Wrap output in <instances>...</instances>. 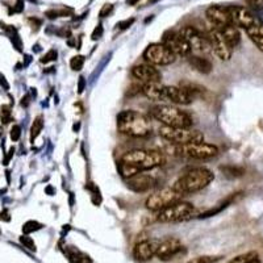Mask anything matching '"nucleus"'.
Returning <instances> with one entry per match:
<instances>
[{
	"mask_svg": "<svg viewBox=\"0 0 263 263\" xmlns=\"http://www.w3.org/2000/svg\"><path fill=\"white\" fill-rule=\"evenodd\" d=\"M117 129L121 134L133 138H146L153 133V124L146 115L127 109L117 115Z\"/></svg>",
	"mask_w": 263,
	"mask_h": 263,
	"instance_id": "1",
	"label": "nucleus"
},
{
	"mask_svg": "<svg viewBox=\"0 0 263 263\" xmlns=\"http://www.w3.org/2000/svg\"><path fill=\"white\" fill-rule=\"evenodd\" d=\"M213 180H215V174L211 170L206 167H195L180 175V178L173 185V188L185 196L187 194H194L204 190Z\"/></svg>",
	"mask_w": 263,
	"mask_h": 263,
	"instance_id": "2",
	"label": "nucleus"
},
{
	"mask_svg": "<svg viewBox=\"0 0 263 263\" xmlns=\"http://www.w3.org/2000/svg\"><path fill=\"white\" fill-rule=\"evenodd\" d=\"M121 162L136 167L139 171H148V170L157 169L166 162L164 153L159 150H148V149H134L127 151L120 158Z\"/></svg>",
	"mask_w": 263,
	"mask_h": 263,
	"instance_id": "3",
	"label": "nucleus"
},
{
	"mask_svg": "<svg viewBox=\"0 0 263 263\" xmlns=\"http://www.w3.org/2000/svg\"><path fill=\"white\" fill-rule=\"evenodd\" d=\"M150 116L162 123L165 127L171 128H191L194 121L190 113L181 111L175 106H155L150 109Z\"/></svg>",
	"mask_w": 263,
	"mask_h": 263,
	"instance_id": "4",
	"label": "nucleus"
},
{
	"mask_svg": "<svg viewBox=\"0 0 263 263\" xmlns=\"http://www.w3.org/2000/svg\"><path fill=\"white\" fill-rule=\"evenodd\" d=\"M159 136L174 145H186L192 143H203L204 134L200 130H195L192 128H159Z\"/></svg>",
	"mask_w": 263,
	"mask_h": 263,
	"instance_id": "5",
	"label": "nucleus"
},
{
	"mask_svg": "<svg viewBox=\"0 0 263 263\" xmlns=\"http://www.w3.org/2000/svg\"><path fill=\"white\" fill-rule=\"evenodd\" d=\"M171 145H173V148L170 149V151L173 150L171 154L180 155V157L194 158V159H211L218 154L217 146L207 144L204 141L203 143L186 144V145H174V144Z\"/></svg>",
	"mask_w": 263,
	"mask_h": 263,
	"instance_id": "6",
	"label": "nucleus"
},
{
	"mask_svg": "<svg viewBox=\"0 0 263 263\" xmlns=\"http://www.w3.org/2000/svg\"><path fill=\"white\" fill-rule=\"evenodd\" d=\"M192 216H196V208L194 204L179 200L158 212L157 220L159 222H179V221L190 220Z\"/></svg>",
	"mask_w": 263,
	"mask_h": 263,
	"instance_id": "7",
	"label": "nucleus"
},
{
	"mask_svg": "<svg viewBox=\"0 0 263 263\" xmlns=\"http://www.w3.org/2000/svg\"><path fill=\"white\" fill-rule=\"evenodd\" d=\"M181 197H183V195L179 194L178 191L174 190L173 187H166L149 195L145 201V206L150 211L159 212L166 208V207L181 200Z\"/></svg>",
	"mask_w": 263,
	"mask_h": 263,
	"instance_id": "8",
	"label": "nucleus"
},
{
	"mask_svg": "<svg viewBox=\"0 0 263 263\" xmlns=\"http://www.w3.org/2000/svg\"><path fill=\"white\" fill-rule=\"evenodd\" d=\"M144 59L153 66H169L175 62L176 55L165 44L154 43L145 49Z\"/></svg>",
	"mask_w": 263,
	"mask_h": 263,
	"instance_id": "9",
	"label": "nucleus"
},
{
	"mask_svg": "<svg viewBox=\"0 0 263 263\" xmlns=\"http://www.w3.org/2000/svg\"><path fill=\"white\" fill-rule=\"evenodd\" d=\"M207 39L209 43V48L212 49V52L215 53L216 57L220 58L221 60H229L232 58L233 49L228 45L220 29L215 27L209 29L208 34H207Z\"/></svg>",
	"mask_w": 263,
	"mask_h": 263,
	"instance_id": "10",
	"label": "nucleus"
},
{
	"mask_svg": "<svg viewBox=\"0 0 263 263\" xmlns=\"http://www.w3.org/2000/svg\"><path fill=\"white\" fill-rule=\"evenodd\" d=\"M181 34V37L187 41V44L190 45L191 50L196 53H204L207 50H209V43L207 37H204L203 34L200 33L196 28L191 27V25H186L185 28H181V30L179 32Z\"/></svg>",
	"mask_w": 263,
	"mask_h": 263,
	"instance_id": "11",
	"label": "nucleus"
},
{
	"mask_svg": "<svg viewBox=\"0 0 263 263\" xmlns=\"http://www.w3.org/2000/svg\"><path fill=\"white\" fill-rule=\"evenodd\" d=\"M162 44H165L176 57H190L191 52H192L187 41L181 37V34L176 33L174 30H169L164 34Z\"/></svg>",
	"mask_w": 263,
	"mask_h": 263,
	"instance_id": "12",
	"label": "nucleus"
},
{
	"mask_svg": "<svg viewBox=\"0 0 263 263\" xmlns=\"http://www.w3.org/2000/svg\"><path fill=\"white\" fill-rule=\"evenodd\" d=\"M228 11H229L230 16V24L234 25V27L244 28L246 30L251 25L255 24L254 13L246 7L232 6L228 7Z\"/></svg>",
	"mask_w": 263,
	"mask_h": 263,
	"instance_id": "13",
	"label": "nucleus"
},
{
	"mask_svg": "<svg viewBox=\"0 0 263 263\" xmlns=\"http://www.w3.org/2000/svg\"><path fill=\"white\" fill-rule=\"evenodd\" d=\"M181 250H183V245H181V242L178 238H175V237H166V238L160 239L157 251V258L159 260L167 262V260H171L176 255L180 254Z\"/></svg>",
	"mask_w": 263,
	"mask_h": 263,
	"instance_id": "14",
	"label": "nucleus"
},
{
	"mask_svg": "<svg viewBox=\"0 0 263 263\" xmlns=\"http://www.w3.org/2000/svg\"><path fill=\"white\" fill-rule=\"evenodd\" d=\"M195 100L194 95L181 86H165V102L188 106Z\"/></svg>",
	"mask_w": 263,
	"mask_h": 263,
	"instance_id": "15",
	"label": "nucleus"
},
{
	"mask_svg": "<svg viewBox=\"0 0 263 263\" xmlns=\"http://www.w3.org/2000/svg\"><path fill=\"white\" fill-rule=\"evenodd\" d=\"M132 75L141 83H160L162 74L150 64L136 65L132 69Z\"/></svg>",
	"mask_w": 263,
	"mask_h": 263,
	"instance_id": "16",
	"label": "nucleus"
},
{
	"mask_svg": "<svg viewBox=\"0 0 263 263\" xmlns=\"http://www.w3.org/2000/svg\"><path fill=\"white\" fill-rule=\"evenodd\" d=\"M159 242L160 239L157 238L144 239V241L138 242L133 249V257L139 262H146V260H150L153 257H157Z\"/></svg>",
	"mask_w": 263,
	"mask_h": 263,
	"instance_id": "17",
	"label": "nucleus"
},
{
	"mask_svg": "<svg viewBox=\"0 0 263 263\" xmlns=\"http://www.w3.org/2000/svg\"><path fill=\"white\" fill-rule=\"evenodd\" d=\"M206 16L212 25L217 29H222L224 27L230 24V16L228 7L222 6H211L207 8Z\"/></svg>",
	"mask_w": 263,
	"mask_h": 263,
	"instance_id": "18",
	"label": "nucleus"
},
{
	"mask_svg": "<svg viewBox=\"0 0 263 263\" xmlns=\"http://www.w3.org/2000/svg\"><path fill=\"white\" fill-rule=\"evenodd\" d=\"M154 185V178L149 175V174H144V171L143 173H138L137 175L132 176V178L127 179L128 188L133 191V192H146V191L150 190Z\"/></svg>",
	"mask_w": 263,
	"mask_h": 263,
	"instance_id": "19",
	"label": "nucleus"
},
{
	"mask_svg": "<svg viewBox=\"0 0 263 263\" xmlns=\"http://www.w3.org/2000/svg\"><path fill=\"white\" fill-rule=\"evenodd\" d=\"M143 94L153 102H165V86L160 83H144Z\"/></svg>",
	"mask_w": 263,
	"mask_h": 263,
	"instance_id": "20",
	"label": "nucleus"
},
{
	"mask_svg": "<svg viewBox=\"0 0 263 263\" xmlns=\"http://www.w3.org/2000/svg\"><path fill=\"white\" fill-rule=\"evenodd\" d=\"M188 64L194 70H196L200 74H209L213 69L211 60L201 55H190L188 57Z\"/></svg>",
	"mask_w": 263,
	"mask_h": 263,
	"instance_id": "21",
	"label": "nucleus"
},
{
	"mask_svg": "<svg viewBox=\"0 0 263 263\" xmlns=\"http://www.w3.org/2000/svg\"><path fill=\"white\" fill-rule=\"evenodd\" d=\"M220 30L221 33H222V36H224L225 41H227L228 45H229L230 48L234 49L239 45V43H241V33H239L238 28L229 24Z\"/></svg>",
	"mask_w": 263,
	"mask_h": 263,
	"instance_id": "22",
	"label": "nucleus"
},
{
	"mask_svg": "<svg viewBox=\"0 0 263 263\" xmlns=\"http://www.w3.org/2000/svg\"><path fill=\"white\" fill-rule=\"evenodd\" d=\"M246 34L260 52H263V24L255 23L254 25H251L250 28L246 29Z\"/></svg>",
	"mask_w": 263,
	"mask_h": 263,
	"instance_id": "23",
	"label": "nucleus"
},
{
	"mask_svg": "<svg viewBox=\"0 0 263 263\" xmlns=\"http://www.w3.org/2000/svg\"><path fill=\"white\" fill-rule=\"evenodd\" d=\"M220 170L224 173L225 176L230 179L241 178L245 174V169L239 166H233V165H227V166H220Z\"/></svg>",
	"mask_w": 263,
	"mask_h": 263,
	"instance_id": "24",
	"label": "nucleus"
},
{
	"mask_svg": "<svg viewBox=\"0 0 263 263\" xmlns=\"http://www.w3.org/2000/svg\"><path fill=\"white\" fill-rule=\"evenodd\" d=\"M117 170H118V173H120V175L125 179H129L132 178V176L137 175L138 173H143V171L137 170L136 167L130 166V165L128 164H124V162H121V160L117 164Z\"/></svg>",
	"mask_w": 263,
	"mask_h": 263,
	"instance_id": "25",
	"label": "nucleus"
},
{
	"mask_svg": "<svg viewBox=\"0 0 263 263\" xmlns=\"http://www.w3.org/2000/svg\"><path fill=\"white\" fill-rule=\"evenodd\" d=\"M44 128V118L41 116L34 118L32 128H30V143H34V139L38 137V134L41 133V130Z\"/></svg>",
	"mask_w": 263,
	"mask_h": 263,
	"instance_id": "26",
	"label": "nucleus"
},
{
	"mask_svg": "<svg viewBox=\"0 0 263 263\" xmlns=\"http://www.w3.org/2000/svg\"><path fill=\"white\" fill-rule=\"evenodd\" d=\"M257 257H259V255H258V253H255V251H249V253H245V254L237 255L236 258L230 259L228 263H249Z\"/></svg>",
	"mask_w": 263,
	"mask_h": 263,
	"instance_id": "27",
	"label": "nucleus"
},
{
	"mask_svg": "<svg viewBox=\"0 0 263 263\" xmlns=\"http://www.w3.org/2000/svg\"><path fill=\"white\" fill-rule=\"evenodd\" d=\"M85 60L86 58L83 57V55H76V57L71 58V60H70V66H71V69H73L74 71H79V70L83 69Z\"/></svg>",
	"mask_w": 263,
	"mask_h": 263,
	"instance_id": "28",
	"label": "nucleus"
},
{
	"mask_svg": "<svg viewBox=\"0 0 263 263\" xmlns=\"http://www.w3.org/2000/svg\"><path fill=\"white\" fill-rule=\"evenodd\" d=\"M41 228H43V225L39 224V222H37V221H28V222L24 224V227H23V232H24L25 234H29L32 233V232L39 230Z\"/></svg>",
	"mask_w": 263,
	"mask_h": 263,
	"instance_id": "29",
	"label": "nucleus"
},
{
	"mask_svg": "<svg viewBox=\"0 0 263 263\" xmlns=\"http://www.w3.org/2000/svg\"><path fill=\"white\" fill-rule=\"evenodd\" d=\"M0 118L3 120L4 124L11 121V107L9 106H2L0 107Z\"/></svg>",
	"mask_w": 263,
	"mask_h": 263,
	"instance_id": "30",
	"label": "nucleus"
},
{
	"mask_svg": "<svg viewBox=\"0 0 263 263\" xmlns=\"http://www.w3.org/2000/svg\"><path fill=\"white\" fill-rule=\"evenodd\" d=\"M57 55H58L57 50L52 49V50H49V52L46 53L43 58H41V62H43V64H49V62H53V60L57 59Z\"/></svg>",
	"mask_w": 263,
	"mask_h": 263,
	"instance_id": "31",
	"label": "nucleus"
},
{
	"mask_svg": "<svg viewBox=\"0 0 263 263\" xmlns=\"http://www.w3.org/2000/svg\"><path fill=\"white\" fill-rule=\"evenodd\" d=\"M246 3L257 12H263V0H246Z\"/></svg>",
	"mask_w": 263,
	"mask_h": 263,
	"instance_id": "32",
	"label": "nucleus"
},
{
	"mask_svg": "<svg viewBox=\"0 0 263 263\" xmlns=\"http://www.w3.org/2000/svg\"><path fill=\"white\" fill-rule=\"evenodd\" d=\"M218 258L216 257H208V255H206V257H196L194 258V259H191L190 262L187 263H213L216 262Z\"/></svg>",
	"mask_w": 263,
	"mask_h": 263,
	"instance_id": "33",
	"label": "nucleus"
},
{
	"mask_svg": "<svg viewBox=\"0 0 263 263\" xmlns=\"http://www.w3.org/2000/svg\"><path fill=\"white\" fill-rule=\"evenodd\" d=\"M20 242H22V244L25 246V248L29 249V250H32V251L36 250V245H34L33 239L30 238V237H27V236L20 237Z\"/></svg>",
	"mask_w": 263,
	"mask_h": 263,
	"instance_id": "34",
	"label": "nucleus"
},
{
	"mask_svg": "<svg viewBox=\"0 0 263 263\" xmlns=\"http://www.w3.org/2000/svg\"><path fill=\"white\" fill-rule=\"evenodd\" d=\"M22 136V128L18 127V125H13V128L11 129V139L12 141H18Z\"/></svg>",
	"mask_w": 263,
	"mask_h": 263,
	"instance_id": "35",
	"label": "nucleus"
},
{
	"mask_svg": "<svg viewBox=\"0 0 263 263\" xmlns=\"http://www.w3.org/2000/svg\"><path fill=\"white\" fill-rule=\"evenodd\" d=\"M143 86L144 85H132L130 90L128 91V95H129V96H133V95L137 94H143Z\"/></svg>",
	"mask_w": 263,
	"mask_h": 263,
	"instance_id": "36",
	"label": "nucleus"
},
{
	"mask_svg": "<svg viewBox=\"0 0 263 263\" xmlns=\"http://www.w3.org/2000/svg\"><path fill=\"white\" fill-rule=\"evenodd\" d=\"M112 11H113L112 4H106V6L102 8V11H100V16H102V17H106V16H108Z\"/></svg>",
	"mask_w": 263,
	"mask_h": 263,
	"instance_id": "37",
	"label": "nucleus"
},
{
	"mask_svg": "<svg viewBox=\"0 0 263 263\" xmlns=\"http://www.w3.org/2000/svg\"><path fill=\"white\" fill-rule=\"evenodd\" d=\"M134 23V18H128V20H124V22H120L117 24V27L120 29H128L129 27H132V24Z\"/></svg>",
	"mask_w": 263,
	"mask_h": 263,
	"instance_id": "38",
	"label": "nucleus"
},
{
	"mask_svg": "<svg viewBox=\"0 0 263 263\" xmlns=\"http://www.w3.org/2000/svg\"><path fill=\"white\" fill-rule=\"evenodd\" d=\"M102 34H103V27L102 25H97L96 29L94 30V33H92V39H97L102 37Z\"/></svg>",
	"mask_w": 263,
	"mask_h": 263,
	"instance_id": "39",
	"label": "nucleus"
},
{
	"mask_svg": "<svg viewBox=\"0 0 263 263\" xmlns=\"http://www.w3.org/2000/svg\"><path fill=\"white\" fill-rule=\"evenodd\" d=\"M85 87H86V79L83 78V76H80V78H79V83H78V92H79V94H82L83 91H85Z\"/></svg>",
	"mask_w": 263,
	"mask_h": 263,
	"instance_id": "40",
	"label": "nucleus"
},
{
	"mask_svg": "<svg viewBox=\"0 0 263 263\" xmlns=\"http://www.w3.org/2000/svg\"><path fill=\"white\" fill-rule=\"evenodd\" d=\"M23 9H24V0H17V3H16V7L13 8L15 12H22Z\"/></svg>",
	"mask_w": 263,
	"mask_h": 263,
	"instance_id": "41",
	"label": "nucleus"
},
{
	"mask_svg": "<svg viewBox=\"0 0 263 263\" xmlns=\"http://www.w3.org/2000/svg\"><path fill=\"white\" fill-rule=\"evenodd\" d=\"M13 153H15V148H11V149H9V151H8V154H7V157H6V158H4V162H3V164H4V165H8L9 159H11V158H12Z\"/></svg>",
	"mask_w": 263,
	"mask_h": 263,
	"instance_id": "42",
	"label": "nucleus"
},
{
	"mask_svg": "<svg viewBox=\"0 0 263 263\" xmlns=\"http://www.w3.org/2000/svg\"><path fill=\"white\" fill-rule=\"evenodd\" d=\"M0 85L3 86L4 90H8V88H9V85L7 83L6 78H4V75H2V74H0Z\"/></svg>",
	"mask_w": 263,
	"mask_h": 263,
	"instance_id": "43",
	"label": "nucleus"
},
{
	"mask_svg": "<svg viewBox=\"0 0 263 263\" xmlns=\"http://www.w3.org/2000/svg\"><path fill=\"white\" fill-rule=\"evenodd\" d=\"M0 220H4V221H9L11 217L8 216V211H3L0 213Z\"/></svg>",
	"mask_w": 263,
	"mask_h": 263,
	"instance_id": "44",
	"label": "nucleus"
},
{
	"mask_svg": "<svg viewBox=\"0 0 263 263\" xmlns=\"http://www.w3.org/2000/svg\"><path fill=\"white\" fill-rule=\"evenodd\" d=\"M45 192H46V194H49V195H53L55 192V190L52 187V186H49V187L45 188Z\"/></svg>",
	"mask_w": 263,
	"mask_h": 263,
	"instance_id": "45",
	"label": "nucleus"
},
{
	"mask_svg": "<svg viewBox=\"0 0 263 263\" xmlns=\"http://www.w3.org/2000/svg\"><path fill=\"white\" fill-rule=\"evenodd\" d=\"M28 104H29V96H25V97H23V102H22V106H24V107H27Z\"/></svg>",
	"mask_w": 263,
	"mask_h": 263,
	"instance_id": "46",
	"label": "nucleus"
},
{
	"mask_svg": "<svg viewBox=\"0 0 263 263\" xmlns=\"http://www.w3.org/2000/svg\"><path fill=\"white\" fill-rule=\"evenodd\" d=\"M249 263H260V259H259V257L254 258V259L251 260V262H249Z\"/></svg>",
	"mask_w": 263,
	"mask_h": 263,
	"instance_id": "47",
	"label": "nucleus"
},
{
	"mask_svg": "<svg viewBox=\"0 0 263 263\" xmlns=\"http://www.w3.org/2000/svg\"><path fill=\"white\" fill-rule=\"evenodd\" d=\"M138 0H127V3L128 4H136Z\"/></svg>",
	"mask_w": 263,
	"mask_h": 263,
	"instance_id": "48",
	"label": "nucleus"
},
{
	"mask_svg": "<svg viewBox=\"0 0 263 263\" xmlns=\"http://www.w3.org/2000/svg\"><path fill=\"white\" fill-rule=\"evenodd\" d=\"M2 134H3V129L0 128V137H2Z\"/></svg>",
	"mask_w": 263,
	"mask_h": 263,
	"instance_id": "49",
	"label": "nucleus"
}]
</instances>
